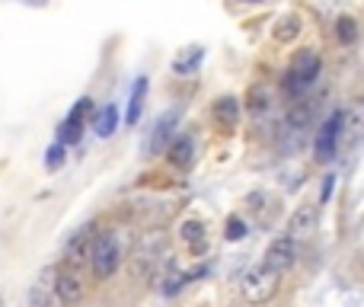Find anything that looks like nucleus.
<instances>
[{"mask_svg":"<svg viewBox=\"0 0 364 307\" xmlns=\"http://www.w3.org/2000/svg\"><path fill=\"white\" fill-rule=\"evenodd\" d=\"M90 115H96V106H93V100L90 96H83V100H77V106L70 109V115L68 119H77V122H87Z\"/></svg>","mask_w":364,"mask_h":307,"instance_id":"b1692460","label":"nucleus"},{"mask_svg":"<svg viewBox=\"0 0 364 307\" xmlns=\"http://www.w3.org/2000/svg\"><path fill=\"white\" fill-rule=\"evenodd\" d=\"M205 237H208L205 221L186 218L179 224V240H182V244H188V250H201V246H205Z\"/></svg>","mask_w":364,"mask_h":307,"instance_id":"f3484780","label":"nucleus"},{"mask_svg":"<svg viewBox=\"0 0 364 307\" xmlns=\"http://www.w3.org/2000/svg\"><path fill=\"white\" fill-rule=\"evenodd\" d=\"M316 224H320V205H314V202H304V205H297L294 212H291L288 218V237H307V234L316 231Z\"/></svg>","mask_w":364,"mask_h":307,"instance_id":"9d476101","label":"nucleus"},{"mask_svg":"<svg viewBox=\"0 0 364 307\" xmlns=\"http://www.w3.org/2000/svg\"><path fill=\"white\" fill-rule=\"evenodd\" d=\"M58 266H45L29 288V307H58Z\"/></svg>","mask_w":364,"mask_h":307,"instance_id":"6e6552de","label":"nucleus"},{"mask_svg":"<svg viewBox=\"0 0 364 307\" xmlns=\"http://www.w3.org/2000/svg\"><path fill=\"white\" fill-rule=\"evenodd\" d=\"M246 109L250 113H256V115H262V113H269L272 109V93L265 90V83H256V87H250V93H246Z\"/></svg>","mask_w":364,"mask_h":307,"instance_id":"6ab92c4d","label":"nucleus"},{"mask_svg":"<svg viewBox=\"0 0 364 307\" xmlns=\"http://www.w3.org/2000/svg\"><path fill=\"white\" fill-rule=\"evenodd\" d=\"M240 4H246V6H259V4H265V0H240Z\"/></svg>","mask_w":364,"mask_h":307,"instance_id":"bb28decb","label":"nucleus"},{"mask_svg":"<svg viewBox=\"0 0 364 307\" xmlns=\"http://www.w3.org/2000/svg\"><path fill=\"white\" fill-rule=\"evenodd\" d=\"M342 125H346V109H336V113H329L326 119H323V125L316 128V138H314L316 163H333V157L339 154Z\"/></svg>","mask_w":364,"mask_h":307,"instance_id":"20e7f679","label":"nucleus"},{"mask_svg":"<svg viewBox=\"0 0 364 307\" xmlns=\"http://www.w3.org/2000/svg\"><path fill=\"white\" fill-rule=\"evenodd\" d=\"M336 38H339L342 45H355L361 38V26L355 16H339L336 19Z\"/></svg>","mask_w":364,"mask_h":307,"instance_id":"aec40b11","label":"nucleus"},{"mask_svg":"<svg viewBox=\"0 0 364 307\" xmlns=\"http://www.w3.org/2000/svg\"><path fill=\"white\" fill-rule=\"evenodd\" d=\"M147 77H138L132 87V96H128V113H125V122L128 125H138L141 122V113H144V103H147Z\"/></svg>","mask_w":364,"mask_h":307,"instance_id":"dca6fc26","label":"nucleus"},{"mask_svg":"<svg viewBox=\"0 0 364 307\" xmlns=\"http://www.w3.org/2000/svg\"><path fill=\"white\" fill-rule=\"evenodd\" d=\"M122 259H125V246H122V237L119 231H102L96 234V244H93V253H90V269L100 282L112 279L119 272Z\"/></svg>","mask_w":364,"mask_h":307,"instance_id":"f03ea898","label":"nucleus"},{"mask_svg":"<svg viewBox=\"0 0 364 307\" xmlns=\"http://www.w3.org/2000/svg\"><path fill=\"white\" fill-rule=\"evenodd\" d=\"M68 147L64 145H51L48 151H45V170H51V173H55V170H61L64 167V160H68Z\"/></svg>","mask_w":364,"mask_h":307,"instance_id":"5701e85b","label":"nucleus"},{"mask_svg":"<svg viewBox=\"0 0 364 307\" xmlns=\"http://www.w3.org/2000/svg\"><path fill=\"white\" fill-rule=\"evenodd\" d=\"M201 61H205V48L201 45H188V48L176 51V58H173V74H179V77L195 74L201 68Z\"/></svg>","mask_w":364,"mask_h":307,"instance_id":"2eb2a0df","label":"nucleus"},{"mask_svg":"<svg viewBox=\"0 0 364 307\" xmlns=\"http://www.w3.org/2000/svg\"><path fill=\"white\" fill-rule=\"evenodd\" d=\"M240 109H243V103H240L237 96H220V100H214V106H211L214 125L224 128V132H233V128L240 125Z\"/></svg>","mask_w":364,"mask_h":307,"instance_id":"9b49d317","label":"nucleus"},{"mask_svg":"<svg viewBox=\"0 0 364 307\" xmlns=\"http://www.w3.org/2000/svg\"><path fill=\"white\" fill-rule=\"evenodd\" d=\"M164 259V234H144L132 250V272L138 279H151Z\"/></svg>","mask_w":364,"mask_h":307,"instance_id":"39448f33","label":"nucleus"},{"mask_svg":"<svg viewBox=\"0 0 364 307\" xmlns=\"http://www.w3.org/2000/svg\"><path fill=\"white\" fill-rule=\"evenodd\" d=\"M19 4H26V6H48V0H19Z\"/></svg>","mask_w":364,"mask_h":307,"instance_id":"a878e982","label":"nucleus"},{"mask_svg":"<svg viewBox=\"0 0 364 307\" xmlns=\"http://www.w3.org/2000/svg\"><path fill=\"white\" fill-rule=\"evenodd\" d=\"M166 160L173 163L176 170H188L195 163V138L192 135H176L173 145L166 147Z\"/></svg>","mask_w":364,"mask_h":307,"instance_id":"4468645a","label":"nucleus"},{"mask_svg":"<svg viewBox=\"0 0 364 307\" xmlns=\"http://www.w3.org/2000/svg\"><path fill=\"white\" fill-rule=\"evenodd\" d=\"M179 119H182L179 109H166L164 115H157V119H154L151 135H147V141H144V154H147V157L164 154L166 147L173 145V138L179 135V132H176V128H179Z\"/></svg>","mask_w":364,"mask_h":307,"instance_id":"423d86ee","label":"nucleus"},{"mask_svg":"<svg viewBox=\"0 0 364 307\" xmlns=\"http://www.w3.org/2000/svg\"><path fill=\"white\" fill-rule=\"evenodd\" d=\"M96 234H100V231H93V224H83L80 231H74V237L68 240L64 259H68V263H74V269H77L80 263H90V253H93Z\"/></svg>","mask_w":364,"mask_h":307,"instance_id":"1a4fd4ad","label":"nucleus"},{"mask_svg":"<svg viewBox=\"0 0 364 307\" xmlns=\"http://www.w3.org/2000/svg\"><path fill=\"white\" fill-rule=\"evenodd\" d=\"M80 138H83V122H77V119H64V122H61V128H58V145L70 147V145H80Z\"/></svg>","mask_w":364,"mask_h":307,"instance_id":"412c9836","label":"nucleus"},{"mask_svg":"<svg viewBox=\"0 0 364 307\" xmlns=\"http://www.w3.org/2000/svg\"><path fill=\"white\" fill-rule=\"evenodd\" d=\"M0 307H4V301H0Z\"/></svg>","mask_w":364,"mask_h":307,"instance_id":"cd10ccee","label":"nucleus"},{"mask_svg":"<svg viewBox=\"0 0 364 307\" xmlns=\"http://www.w3.org/2000/svg\"><path fill=\"white\" fill-rule=\"evenodd\" d=\"M304 32V19L301 13H282V16L275 19V26H272V38H275V45H291L297 42Z\"/></svg>","mask_w":364,"mask_h":307,"instance_id":"ddd939ff","label":"nucleus"},{"mask_svg":"<svg viewBox=\"0 0 364 307\" xmlns=\"http://www.w3.org/2000/svg\"><path fill=\"white\" fill-rule=\"evenodd\" d=\"M333 179H336V176H326V179H323V195H320V202L329 199V192H333Z\"/></svg>","mask_w":364,"mask_h":307,"instance_id":"393cba45","label":"nucleus"},{"mask_svg":"<svg viewBox=\"0 0 364 307\" xmlns=\"http://www.w3.org/2000/svg\"><path fill=\"white\" fill-rule=\"evenodd\" d=\"M58 301L64 307H77L83 301V282L77 269H58Z\"/></svg>","mask_w":364,"mask_h":307,"instance_id":"f8f14e48","label":"nucleus"},{"mask_svg":"<svg viewBox=\"0 0 364 307\" xmlns=\"http://www.w3.org/2000/svg\"><path fill=\"white\" fill-rule=\"evenodd\" d=\"M278 279L282 276H275L272 269H265L262 263L252 266V269H246V276L240 279V291H243L246 304H252V307L269 304L272 298L278 295Z\"/></svg>","mask_w":364,"mask_h":307,"instance_id":"7ed1b4c3","label":"nucleus"},{"mask_svg":"<svg viewBox=\"0 0 364 307\" xmlns=\"http://www.w3.org/2000/svg\"><path fill=\"white\" fill-rule=\"evenodd\" d=\"M246 234H250V224H246L240 214H230V218H227V227H224V237L230 240V244H237V240H243Z\"/></svg>","mask_w":364,"mask_h":307,"instance_id":"4be33fe9","label":"nucleus"},{"mask_svg":"<svg viewBox=\"0 0 364 307\" xmlns=\"http://www.w3.org/2000/svg\"><path fill=\"white\" fill-rule=\"evenodd\" d=\"M323 74V55L316 48H297L284 68V90L291 96H301L320 80Z\"/></svg>","mask_w":364,"mask_h":307,"instance_id":"f257e3e1","label":"nucleus"},{"mask_svg":"<svg viewBox=\"0 0 364 307\" xmlns=\"http://www.w3.org/2000/svg\"><path fill=\"white\" fill-rule=\"evenodd\" d=\"M297 263V240L294 237H275L269 246H265V256H262V266L265 269H272L275 276H282V272H288L291 266Z\"/></svg>","mask_w":364,"mask_h":307,"instance_id":"0eeeda50","label":"nucleus"},{"mask_svg":"<svg viewBox=\"0 0 364 307\" xmlns=\"http://www.w3.org/2000/svg\"><path fill=\"white\" fill-rule=\"evenodd\" d=\"M115 128H119V106L109 103V106H102L100 113L93 115V132L100 135V138H112Z\"/></svg>","mask_w":364,"mask_h":307,"instance_id":"a211bd4d","label":"nucleus"}]
</instances>
